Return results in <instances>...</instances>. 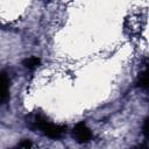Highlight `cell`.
I'll return each instance as SVG.
<instances>
[{"mask_svg": "<svg viewBox=\"0 0 149 149\" xmlns=\"http://www.w3.org/2000/svg\"><path fill=\"white\" fill-rule=\"evenodd\" d=\"M15 149H22V148H21V147L19 146V147H17V148H15Z\"/></svg>", "mask_w": 149, "mask_h": 149, "instance_id": "52a82bcc", "label": "cell"}, {"mask_svg": "<svg viewBox=\"0 0 149 149\" xmlns=\"http://www.w3.org/2000/svg\"><path fill=\"white\" fill-rule=\"evenodd\" d=\"M31 122L35 129H38L42 134L50 139H61L66 132V126L54 123L43 114H36Z\"/></svg>", "mask_w": 149, "mask_h": 149, "instance_id": "6da1fadb", "label": "cell"}, {"mask_svg": "<svg viewBox=\"0 0 149 149\" xmlns=\"http://www.w3.org/2000/svg\"><path fill=\"white\" fill-rule=\"evenodd\" d=\"M136 85L141 88H147L148 86V74H147V69H144L142 72L139 73L137 76V80H136Z\"/></svg>", "mask_w": 149, "mask_h": 149, "instance_id": "5b68a950", "label": "cell"}, {"mask_svg": "<svg viewBox=\"0 0 149 149\" xmlns=\"http://www.w3.org/2000/svg\"><path fill=\"white\" fill-rule=\"evenodd\" d=\"M136 149H140V148H136Z\"/></svg>", "mask_w": 149, "mask_h": 149, "instance_id": "ba28073f", "label": "cell"}, {"mask_svg": "<svg viewBox=\"0 0 149 149\" xmlns=\"http://www.w3.org/2000/svg\"><path fill=\"white\" fill-rule=\"evenodd\" d=\"M143 134H144L146 137L148 136V119H146L144 123H143Z\"/></svg>", "mask_w": 149, "mask_h": 149, "instance_id": "8992f818", "label": "cell"}, {"mask_svg": "<svg viewBox=\"0 0 149 149\" xmlns=\"http://www.w3.org/2000/svg\"><path fill=\"white\" fill-rule=\"evenodd\" d=\"M9 99V79L5 73H0V105H3Z\"/></svg>", "mask_w": 149, "mask_h": 149, "instance_id": "3957f363", "label": "cell"}, {"mask_svg": "<svg viewBox=\"0 0 149 149\" xmlns=\"http://www.w3.org/2000/svg\"><path fill=\"white\" fill-rule=\"evenodd\" d=\"M72 136H73V139L78 143H87L93 137L91 129L87 127V125L84 121L78 122L73 127V129H72Z\"/></svg>", "mask_w": 149, "mask_h": 149, "instance_id": "7a4b0ae2", "label": "cell"}, {"mask_svg": "<svg viewBox=\"0 0 149 149\" xmlns=\"http://www.w3.org/2000/svg\"><path fill=\"white\" fill-rule=\"evenodd\" d=\"M40 64H41V59L38 57H35V56H31V57L23 61V66L26 69H29V70H33V69L37 68Z\"/></svg>", "mask_w": 149, "mask_h": 149, "instance_id": "277c9868", "label": "cell"}]
</instances>
